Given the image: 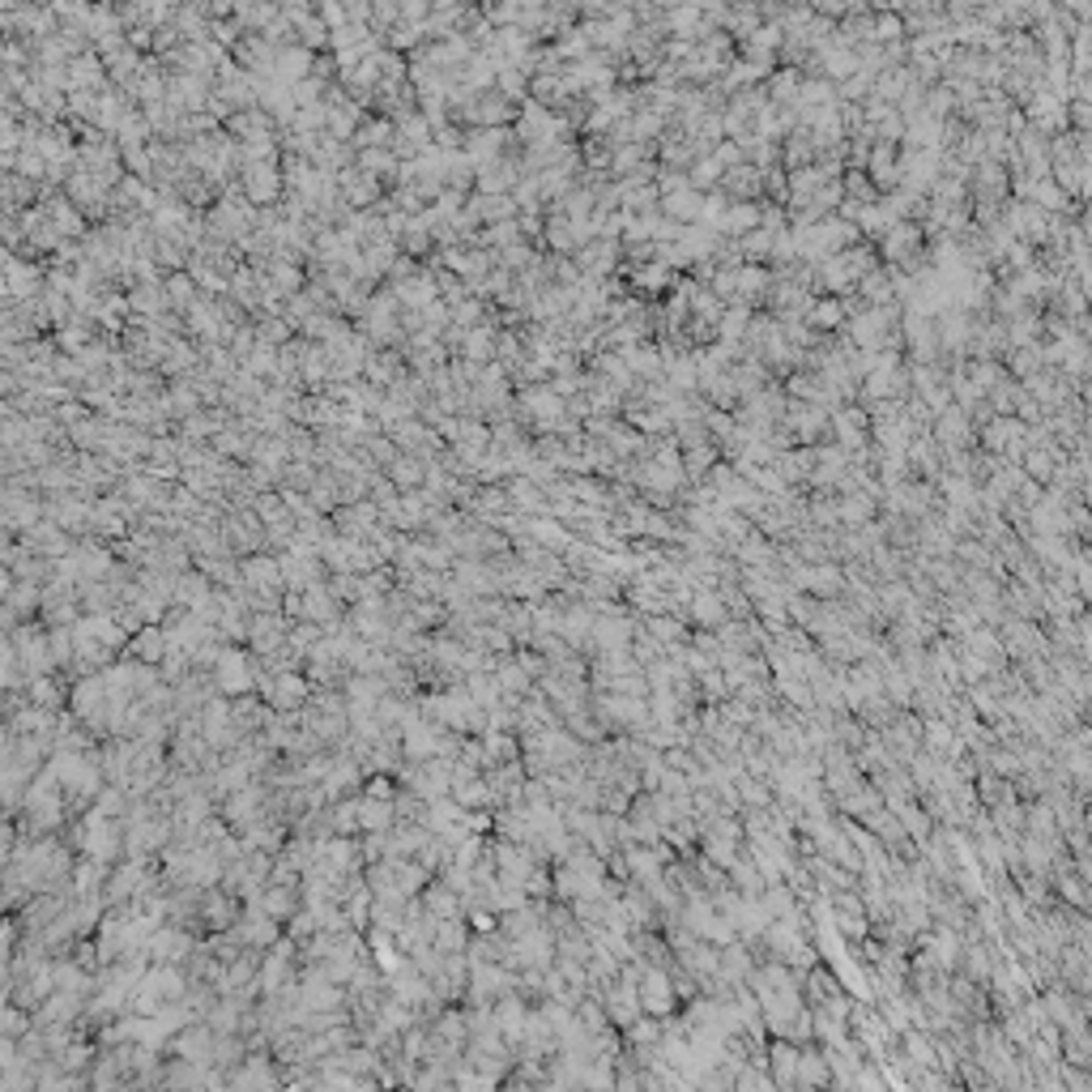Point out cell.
<instances>
[{"label":"cell","mask_w":1092,"mask_h":1092,"mask_svg":"<svg viewBox=\"0 0 1092 1092\" xmlns=\"http://www.w3.org/2000/svg\"><path fill=\"white\" fill-rule=\"evenodd\" d=\"M765 1071L773 1088H794V1076H798V1045L786 1041V1037H769L765 1045Z\"/></svg>","instance_id":"3"},{"label":"cell","mask_w":1092,"mask_h":1092,"mask_svg":"<svg viewBox=\"0 0 1092 1092\" xmlns=\"http://www.w3.org/2000/svg\"><path fill=\"white\" fill-rule=\"evenodd\" d=\"M871 512H875V504H871L867 496H850V500H836V521H841L845 529H858V525H867V521H871Z\"/></svg>","instance_id":"7"},{"label":"cell","mask_w":1092,"mask_h":1092,"mask_svg":"<svg viewBox=\"0 0 1092 1092\" xmlns=\"http://www.w3.org/2000/svg\"><path fill=\"white\" fill-rule=\"evenodd\" d=\"M636 624H641L657 645H687V636H691V624L683 614H636Z\"/></svg>","instance_id":"5"},{"label":"cell","mask_w":1092,"mask_h":1092,"mask_svg":"<svg viewBox=\"0 0 1092 1092\" xmlns=\"http://www.w3.org/2000/svg\"><path fill=\"white\" fill-rule=\"evenodd\" d=\"M517 662L525 666V674H529V678H538V674H547V657H542L538 649H521V653H517Z\"/></svg>","instance_id":"8"},{"label":"cell","mask_w":1092,"mask_h":1092,"mask_svg":"<svg viewBox=\"0 0 1092 1092\" xmlns=\"http://www.w3.org/2000/svg\"><path fill=\"white\" fill-rule=\"evenodd\" d=\"M734 794H738L743 807H769L773 802V781L769 777H751V773L738 769L734 773Z\"/></svg>","instance_id":"6"},{"label":"cell","mask_w":1092,"mask_h":1092,"mask_svg":"<svg viewBox=\"0 0 1092 1092\" xmlns=\"http://www.w3.org/2000/svg\"><path fill=\"white\" fill-rule=\"evenodd\" d=\"M828 1084H832V1071H828V1059H823V1045H819V1041L798 1045V1076H794V1088H828Z\"/></svg>","instance_id":"4"},{"label":"cell","mask_w":1092,"mask_h":1092,"mask_svg":"<svg viewBox=\"0 0 1092 1092\" xmlns=\"http://www.w3.org/2000/svg\"><path fill=\"white\" fill-rule=\"evenodd\" d=\"M431 904H436L440 914H452V909H457V900H452L448 892H431Z\"/></svg>","instance_id":"9"},{"label":"cell","mask_w":1092,"mask_h":1092,"mask_svg":"<svg viewBox=\"0 0 1092 1092\" xmlns=\"http://www.w3.org/2000/svg\"><path fill=\"white\" fill-rule=\"evenodd\" d=\"M683 614H687V624L709 628V632H717L721 624L730 620V610H726V602H721V593L713 585H696L691 597H687V606H683Z\"/></svg>","instance_id":"2"},{"label":"cell","mask_w":1092,"mask_h":1092,"mask_svg":"<svg viewBox=\"0 0 1092 1092\" xmlns=\"http://www.w3.org/2000/svg\"><path fill=\"white\" fill-rule=\"evenodd\" d=\"M636 995H641V1012L649 1016H674L678 999H674V981H670V964H645L636 977Z\"/></svg>","instance_id":"1"}]
</instances>
